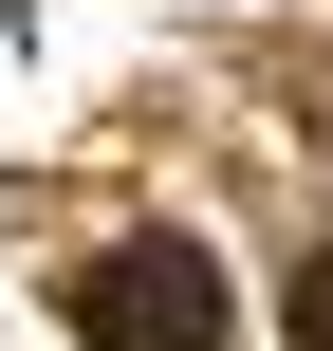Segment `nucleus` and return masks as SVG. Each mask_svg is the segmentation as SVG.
<instances>
[{"mask_svg": "<svg viewBox=\"0 0 333 351\" xmlns=\"http://www.w3.org/2000/svg\"><path fill=\"white\" fill-rule=\"evenodd\" d=\"M297 351H333V259H315V278H297Z\"/></svg>", "mask_w": 333, "mask_h": 351, "instance_id": "2", "label": "nucleus"}, {"mask_svg": "<svg viewBox=\"0 0 333 351\" xmlns=\"http://www.w3.org/2000/svg\"><path fill=\"white\" fill-rule=\"evenodd\" d=\"M74 333L93 351H222V259L185 222H130L93 278H74Z\"/></svg>", "mask_w": 333, "mask_h": 351, "instance_id": "1", "label": "nucleus"}]
</instances>
